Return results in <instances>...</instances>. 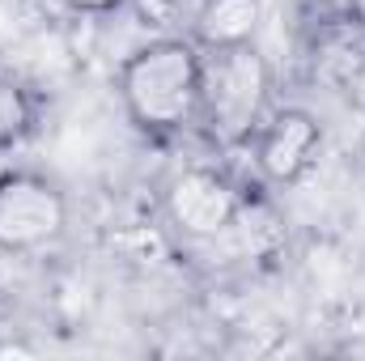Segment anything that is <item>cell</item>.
Masks as SVG:
<instances>
[{
	"mask_svg": "<svg viewBox=\"0 0 365 361\" xmlns=\"http://www.w3.org/2000/svg\"><path fill=\"white\" fill-rule=\"evenodd\" d=\"M115 90L140 132L175 136L200 115V47L179 34L145 43L119 64Z\"/></svg>",
	"mask_w": 365,
	"mask_h": 361,
	"instance_id": "6da1fadb",
	"label": "cell"
},
{
	"mask_svg": "<svg viewBox=\"0 0 365 361\" xmlns=\"http://www.w3.org/2000/svg\"><path fill=\"white\" fill-rule=\"evenodd\" d=\"M272 68L255 43L200 51V115L195 123L225 149L247 145L268 119Z\"/></svg>",
	"mask_w": 365,
	"mask_h": 361,
	"instance_id": "7a4b0ae2",
	"label": "cell"
},
{
	"mask_svg": "<svg viewBox=\"0 0 365 361\" xmlns=\"http://www.w3.org/2000/svg\"><path fill=\"white\" fill-rule=\"evenodd\" d=\"M68 230V200L51 179L34 171L0 175V251L30 255L51 247Z\"/></svg>",
	"mask_w": 365,
	"mask_h": 361,
	"instance_id": "3957f363",
	"label": "cell"
},
{
	"mask_svg": "<svg viewBox=\"0 0 365 361\" xmlns=\"http://www.w3.org/2000/svg\"><path fill=\"white\" fill-rule=\"evenodd\" d=\"M242 187L217 166H182L166 183V217L187 238H217L242 217Z\"/></svg>",
	"mask_w": 365,
	"mask_h": 361,
	"instance_id": "277c9868",
	"label": "cell"
},
{
	"mask_svg": "<svg viewBox=\"0 0 365 361\" xmlns=\"http://www.w3.org/2000/svg\"><path fill=\"white\" fill-rule=\"evenodd\" d=\"M251 149L264 179L276 187H293L314 171L323 153V123L302 106H280L259 123V132L251 136Z\"/></svg>",
	"mask_w": 365,
	"mask_h": 361,
	"instance_id": "5b68a950",
	"label": "cell"
},
{
	"mask_svg": "<svg viewBox=\"0 0 365 361\" xmlns=\"http://www.w3.org/2000/svg\"><path fill=\"white\" fill-rule=\"evenodd\" d=\"M259 21H264L259 0H200L195 13H191V43L200 51L255 43Z\"/></svg>",
	"mask_w": 365,
	"mask_h": 361,
	"instance_id": "8992f818",
	"label": "cell"
},
{
	"mask_svg": "<svg viewBox=\"0 0 365 361\" xmlns=\"http://www.w3.org/2000/svg\"><path fill=\"white\" fill-rule=\"evenodd\" d=\"M38 106L30 90H21L13 77H0V149H13L17 141H26L34 132Z\"/></svg>",
	"mask_w": 365,
	"mask_h": 361,
	"instance_id": "52a82bcc",
	"label": "cell"
},
{
	"mask_svg": "<svg viewBox=\"0 0 365 361\" xmlns=\"http://www.w3.org/2000/svg\"><path fill=\"white\" fill-rule=\"evenodd\" d=\"M132 4H136V13L149 26H179L182 17L191 21V13H195L200 0H132Z\"/></svg>",
	"mask_w": 365,
	"mask_h": 361,
	"instance_id": "ba28073f",
	"label": "cell"
},
{
	"mask_svg": "<svg viewBox=\"0 0 365 361\" xmlns=\"http://www.w3.org/2000/svg\"><path fill=\"white\" fill-rule=\"evenodd\" d=\"M60 4H68V9H77V13H110V9H119V4H128V0H60Z\"/></svg>",
	"mask_w": 365,
	"mask_h": 361,
	"instance_id": "9c48e42d",
	"label": "cell"
},
{
	"mask_svg": "<svg viewBox=\"0 0 365 361\" xmlns=\"http://www.w3.org/2000/svg\"><path fill=\"white\" fill-rule=\"evenodd\" d=\"M344 17L365 34V0H344Z\"/></svg>",
	"mask_w": 365,
	"mask_h": 361,
	"instance_id": "30bf717a",
	"label": "cell"
}]
</instances>
